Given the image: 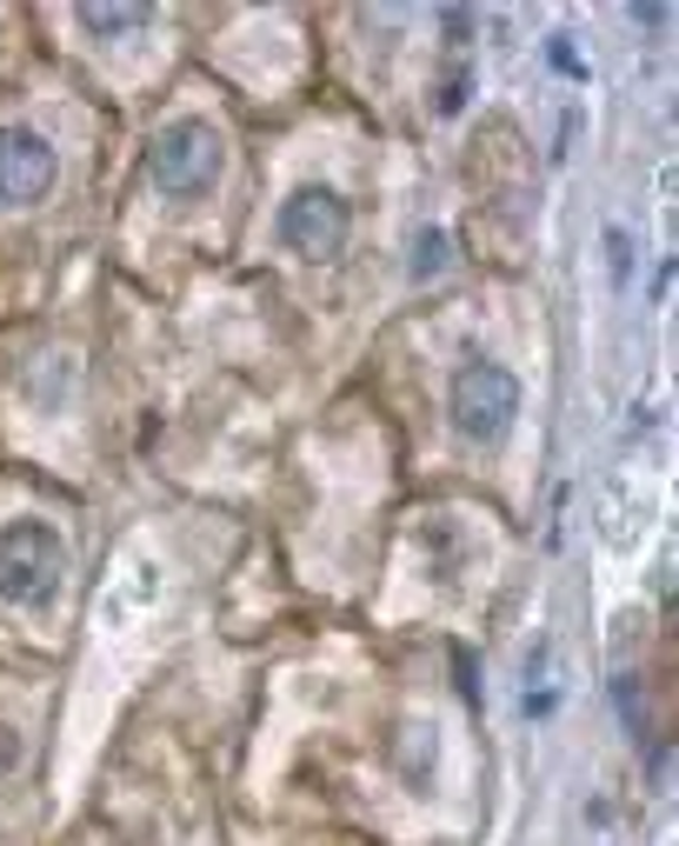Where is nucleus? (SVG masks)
<instances>
[{"label":"nucleus","mask_w":679,"mask_h":846,"mask_svg":"<svg viewBox=\"0 0 679 846\" xmlns=\"http://www.w3.org/2000/svg\"><path fill=\"white\" fill-rule=\"evenodd\" d=\"M60 567H67V554H60V534H53L47 520H13V527H0V600L40 607V600L60 587Z\"/></svg>","instance_id":"f257e3e1"},{"label":"nucleus","mask_w":679,"mask_h":846,"mask_svg":"<svg viewBox=\"0 0 679 846\" xmlns=\"http://www.w3.org/2000/svg\"><path fill=\"white\" fill-rule=\"evenodd\" d=\"M153 187L167 200H193L220 180V133L207 120H173L160 140H153Z\"/></svg>","instance_id":"f03ea898"},{"label":"nucleus","mask_w":679,"mask_h":846,"mask_svg":"<svg viewBox=\"0 0 679 846\" xmlns=\"http://www.w3.org/2000/svg\"><path fill=\"white\" fill-rule=\"evenodd\" d=\"M520 414V380L500 360H467L453 374V427L467 440H500Z\"/></svg>","instance_id":"7ed1b4c3"},{"label":"nucleus","mask_w":679,"mask_h":846,"mask_svg":"<svg viewBox=\"0 0 679 846\" xmlns=\"http://www.w3.org/2000/svg\"><path fill=\"white\" fill-rule=\"evenodd\" d=\"M347 200L333 187H300L280 200V247L300 260H333L347 247Z\"/></svg>","instance_id":"20e7f679"},{"label":"nucleus","mask_w":679,"mask_h":846,"mask_svg":"<svg viewBox=\"0 0 679 846\" xmlns=\"http://www.w3.org/2000/svg\"><path fill=\"white\" fill-rule=\"evenodd\" d=\"M53 187V147L33 127H0V200L27 207Z\"/></svg>","instance_id":"39448f33"},{"label":"nucleus","mask_w":679,"mask_h":846,"mask_svg":"<svg viewBox=\"0 0 679 846\" xmlns=\"http://www.w3.org/2000/svg\"><path fill=\"white\" fill-rule=\"evenodd\" d=\"M153 13L147 7H80V27L87 33H133V27H147Z\"/></svg>","instance_id":"423d86ee"},{"label":"nucleus","mask_w":679,"mask_h":846,"mask_svg":"<svg viewBox=\"0 0 679 846\" xmlns=\"http://www.w3.org/2000/svg\"><path fill=\"white\" fill-rule=\"evenodd\" d=\"M447 267V233L440 227H420L413 233V280H433Z\"/></svg>","instance_id":"0eeeda50"},{"label":"nucleus","mask_w":679,"mask_h":846,"mask_svg":"<svg viewBox=\"0 0 679 846\" xmlns=\"http://www.w3.org/2000/svg\"><path fill=\"white\" fill-rule=\"evenodd\" d=\"M547 53H553V67H560V73H567V80H587V67H580V53H573V47H567V33H560V40H553V47H547Z\"/></svg>","instance_id":"6e6552de"},{"label":"nucleus","mask_w":679,"mask_h":846,"mask_svg":"<svg viewBox=\"0 0 679 846\" xmlns=\"http://www.w3.org/2000/svg\"><path fill=\"white\" fill-rule=\"evenodd\" d=\"M607 253H613V280H620V287H627V233H620V227H613V233H607Z\"/></svg>","instance_id":"1a4fd4ad"}]
</instances>
